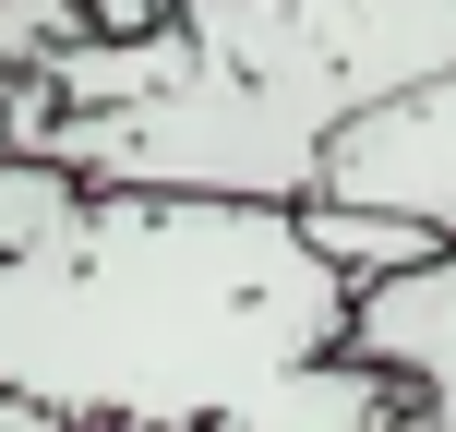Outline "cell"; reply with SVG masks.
Here are the masks:
<instances>
[{
	"mask_svg": "<svg viewBox=\"0 0 456 432\" xmlns=\"http://www.w3.org/2000/svg\"><path fill=\"white\" fill-rule=\"evenodd\" d=\"M337 337L348 289L265 205L85 192L0 265V396L48 432H420Z\"/></svg>",
	"mask_w": 456,
	"mask_h": 432,
	"instance_id": "1",
	"label": "cell"
},
{
	"mask_svg": "<svg viewBox=\"0 0 456 432\" xmlns=\"http://www.w3.org/2000/svg\"><path fill=\"white\" fill-rule=\"evenodd\" d=\"M456 72V0H181L157 37H61L0 85L12 157L72 192L300 216L348 120Z\"/></svg>",
	"mask_w": 456,
	"mask_h": 432,
	"instance_id": "2",
	"label": "cell"
},
{
	"mask_svg": "<svg viewBox=\"0 0 456 432\" xmlns=\"http://www.w3.org/2000/svg\"><path fill=\"white\" fill-rule=\"evenodd\" d=\"M313 205L409 216L433 240H456V72L420 85V96H396V109H372V120H348L324 144V168H313Z\"/></svg>",
	"mask_w": 456,
	"mask_h": 432,
	"instance_id": "3",
	"label": "cell"
},
{
	"mask_svg": "<svg viewBox=\"0 0 456 432\" xmlns=\"http://www.w3.org/2000/svg\"><path fill=\"white\" fill-rule=\"evenodd\" d=\"M337 361L385 372V385L420 409V432H456V240L433 252V265L385 276V289H348Z\"/></svg>",
	"mask_w": 456,
	"mask_h": 432,
	"instance_id": "4",
	"label": "cell"
},
{
	"mask_svg": "<svg viewBox=\"0 0 456 432\" xmlns=\"http://www.w3.org/2000/svg\"><path fill=\"white\" fill-rule=\"evenodd\" d=\"M168 12H181V0H72V24H85L96 48H133V37H157Z\"/></svg>",
	"mask_w": 456,
	"mask_h": 432,
	"instance_id": "5",
	"label": "cell"
},
{
	"mask_svg": "<svg viewBox=\"0 0 456 432\" xmlns=\"http://www.w3.org/2000/svg\"><path fill=\"white\" fill-rule=\"evenodd\" d=\"M0 157H12V133H0Z\"/></svg>",
	"mask_w": 456,
	"mask_h": 432,
	"instance_id": "6",
	"label": "cell"
}]
</instances>
